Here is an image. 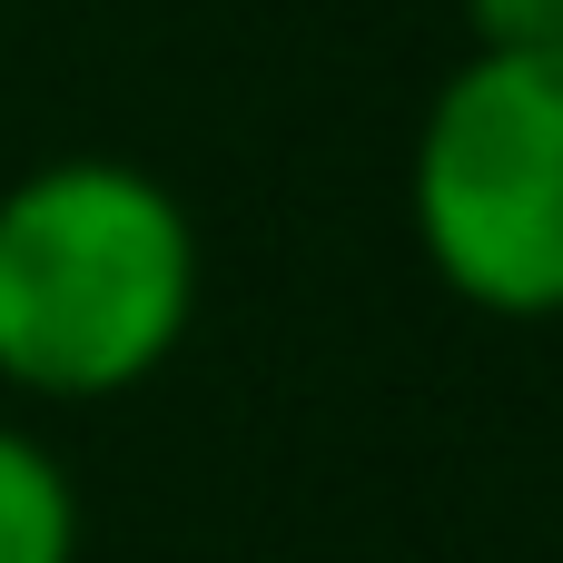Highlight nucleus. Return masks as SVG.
Returning a JSON list of instances; mask_svg holds the SVG:
<instances>
[{
    "mask_svg": "<svg viewBox=\"0 0 563 563\" xmlns=\"http://www.w3.org/2000/svg\"><path fill=\"white\" fill-rule=\"evenodd\" d=\"M406 228L445 297L563 317V49H465L406 148Z\"/></svg>",
    "mask_w": 563,
    "mask_h": 563,
    "instance_id": "2",
    "label": "nucleus"
},
{
    "mask_svg": "<svg viewBox=\"0 0 563 563\" xmlns=\"http://www.w3.org/2000/svg\"><path fill=\"white\" fill-rule=\"evenodd\" d=\"M198 327V218L139 158H40L0 188V386L109 406Z\"/></svg>",
    "mask_w": 563,
    "mask_h": 563,
    "instance_id": "1",
    "label": "nucleus"
},
{
    "mask_svg": "<svg viewBox=\"0 0 563 563\" xmlns=\"http://www.w3.org/2000/svg\"><path fill=\"white\" fill-rule=\"evenodd\" d=\"M0 563H79V485L10 416H0Z\"/></svg>",
    "mask_w": 563,
    "mask_h": 563,
    "instance_id": "3",
    "label": "nucleus"
},
{
    "mask_svg": "<svg viewBox=\"0 0 563 563\" xmlns=\"http://www.w3.org/2000/svg\"><path fill=\"white\" fill-rule=\"evenodd\" d=\"M475 49H563V0H465Z\"/></svg>",
    "mask_w": 563,
    "mask_h": 563,
    "instance_id": "4",
    "label": "nucleus"
}]
</instances>
